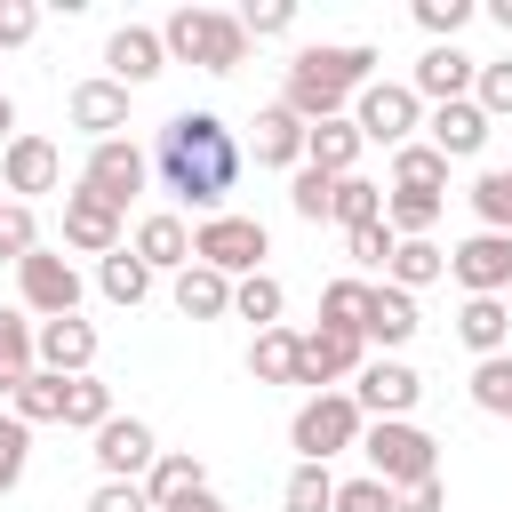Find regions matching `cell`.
I'll list each match as a JSON object with an SVG mask.
<instances>
[{"mask_svg": "<svg viewBox=\"0 0 512 512\" xmlns=\"http://www.w3.org/2000/svg\"><path fill=\"white\" fill-rule=\"evenodd\" d=\"M384 224H392L400 240H432V224H440V192H408V184H392V192H384Z\"/></svg>", "mask_w": 512, "mask_h": 512, "instance_id": "4dcf8cb0", "label": "cell"}, {"mask_svg": "<svg viewBox=\"0 0 512 512\" xmlns=\"http://www.w3.org/2000/svg\"><path fill=\"white\" fill-rule=\"evenodd\" d=\"M456 336H464L480 360H496V352L512 344V312H504V296H464V312H456Z\"/></svg>", "mask_w": 512, "mask_h": 512, "instance_id": "d4e9b609", "label": "cell"}, {"mask_svg": "<svg viewBox=\"0 0 512 512\" xmlns=\"http://www.w3.org/2000/svg\"><path fill=\"white\" fill-rule=\"evenodd\" d=\"M40 368V328L24 312H0V400H16V384Z\"/></svg>", "mask_w": 512, "mask_h": 512, "instance_id": "484cf974", "label": "cell"}, {"mask_svg": "<svg viewBox=\"0 0 512 512\" xmlns=\"http://www.w3.org/2000/svg\"><path fill=\"white\" fill-rule=\"evenodd\" d=\"M384 280L416 296V288L448 280V248H432V240H400V248H392V272H384Z\"/></svg>", "mask_w": 512, "mask_h": 512, "instance_id": "1f68e13d", "label": "cell"}, {"mask_svg": "<svg viewBox=\"0 0 512 512\" xmlns=\"http://www.w3.org/2000/svg\"><path fill=\"white\" fill-rule=\"evenodd\" d=\"M472 80H480V56H464V48H424L416 56V96H432V104H464L472 96Z\"/></svg>", "mask_w": 512, "mask_h": 512, "instance_id": "ac0fdd59", "label": "cell"}, {"mask_svg": "<svg viewBox=\"0 0 512 512\" xmlns=\"http://www.w3.org/2000/svg\"><path fill=\"white\" fill-rule=\"evenodd\" d=\"M448 272L464 296H504L512 288V232H472L448 248Z\"/></svg>", "mask_w": 512, "mask_h": 512, "instance_id": "8fae6325", "label": "cell"}, {"mask_svg": "<svg viewBox=\"0 0 512 512\" xmlns=\"http://www.w3.org/2000/svg\"><path fill=\"white\" fill-rule=\"evenodd\" d=\"M32 248H40V224H32L24 200H8V208H0V264H24Z\"/></svg>", "mask_w": 512, "mask_h": 512, "instance_id": "f6af8a7d", "label": "cell"}, {"mask_svg": "<svg viewBox=\"0 0 512 512\" xmlns=\"http://www.w3.org/2000/svg\"><path fill=\"white\" fill-rule=\"evenodd\" d=\"M24 464H32V424L24 416H0V496L24 488Z\"/></svg>", "mask_w": 512, "mask_h": 512, "instance_id": "b9f144b4", "label": "cell"}, {"mask_svg": "<svg viewBox=\"0 0 512 512\" xmlns=\"http://www.w3.org/2000/svg\"><path fill=\"white\" fill-rule=\"evenodd\" d=\"M232 312H240V320H256V328H280L288 288H280L272 272H248V280H232Z\"/></svg>", "mask_w": 512, "mask_h": 512, "instance_id": "e575fe53", "label": "cell"}, {"mask_svg": "<svg viewBox=\"0 0 512 512\" xmlns=\"http://www.w3.org/2000/svg\"><path fill=\"white\" fill-rule=\"evenodd\" d=\"M64 240H72L80 256H112V248H120V208L96 200L88 184H72V192H64Z\"/></svg>", "mask_w": 512, "mask_h": 512, "instance_id": "2e32d148", "label": "cell"}, {"mask_svg": "<svg viewBox=\"0 0 512 512\" xmlns=\"http://www.w3.org/2000/svg\"><path fill=\"white\" fill-rule=\"evenodd\" d=\"M240 32H248V40H280V32H296V0H248V8H240Z\"/></svg>", "mask_w": 512, "mask_h": 512, "instance_id": "bcb514c9", "label": "cell"}, {"mask_svg": "<svg viewBox=\"0 0 512 512\" xmlns=\"http://www.w3.org/2000/svg\"><path fill=\"white\" fill-rule=\"evenodd\" d=\"M392 184H408V192H440V184H448V160H440L432 144H400V152H392Z\"/></svg>", "mask_w": 512, "mask_h": 512, "instance_id": "60d3db41", "label": "cell"}, {"mask_svg": "<svg viewBox=\"0 0 512 512\" xmlns=\"http://www.w3.org/2000/svg\"><path fill=\"white\" fill-rule=\"evenodd\" d=\"M0 136L16 144V104H8V88H0Z\"/></svg>", "mask_w": 512, "mask_h": 512, "instance_id": "11a10c76", "label": "cell"}, {"mask_svg": "<svg viewBox=\"0 0 512 512\" xmlns=\"http://www.w3.org/2000/svg\"><path fill=\"white\" fill-rule=\"evenodd\" d=\"M352 160H360V128H352V120H320L312 144H304V168H320V176H352Z\"/></svg>", "mask_w": 512, "mask_h": 512, "instance_id": "f1b7e54d", "label": "cell"}, {"mask_svg": "<svg viewBox=\"0 0 512 512\" xmlns=\"http://www.w3.org/2000/svg\"><path fill=\"white\" fill-rule=\"evenodd\" d=\"M360 432H368V416H360L352 392H312L288 424V448H296V464H328V456L360 448Z\"/></svg>", "mask_w": 512, "mask_h": 512, "instance_id": "5b68a950", "label": "cell"}, {"mask_svg": "<svg viewBox=\"0 0 512 512\" xmlns=\"http://www.w3.org/2000/svg\"><path fill=\"white\" fill-rule=\"evenodd\" d=\"M240 136L216 120V112H168L160 120V136H152V176L184 200V208H200V224L208 216H224V200H232V184H240Z\"/></svg>", "mask_w": 512, "mask_h": 512, "instance_id": "6da1fadb", "label": "cell"}, {"mask_svg": "<svg viewBox=\"0 0 512 512\" xmlns=\"http://www.w3.org/2000/svg\"><path fill=\"white\" fill-rule=\"evenodd\" d=\"M360 416H376V424H392V416H408L416 400H424V376L408 368V360H368L360 368Z\"/></svg>", "mask_w": 512, "mask_h": 512, "instance_id": "4fadbf2b", "label": "cell"}, {"mask_svg": "<svg viewBox=\"0 0 512 512\" xmlns=\"http://www.w3.org/2000/svg\"><path fill=\"white\" fill-rule=\"evenodd\" d=\"M0 208H8V200H0Z\"/></svg>", "mask_w": 512, "mask_h": 512, "instance_id": "6f0895ef", "label": "cell"}, {"mask_svg": "<svg viewBox=\"0 0 512 512\" xmlns=\"http://www.w3.org/2000/svg\"><path fill=\"white\" fill-rule=\"evenodd\" d=\"M472 216H480V232H512V168H488V176H472Z\"/></svg>", "mask_w": 512, "mask_h": 512, "instance_id": "74e56055", "label": "cell"}, {"mask_svg": "<svg viewBox=\"0 0 512 512\" xmlns=\"http://www.w3.org/2000/svg\"><path fill=\"white\" fill-rule=\"evenodd\" d=\"M328 200H336V176H320V168H296V184H288V208H296L304 224H320V216H328Z\"/></svg>", "mask_w": 512, "mask_h": 512, "instance_id": "7dc6e473", "label": "cell"}, {"mask_svg": "<svg viewBox=\"0 0 512 512\" xmlns=\"http://www.w3.org/2000/svg\"><path fill=\"white\" fill-rule=\"evenodd\" d=\"M488 128H496V120H488L472 96H464V104H440V112H432V152H440V160H472V152L488 144Z\"/></svg>", "mask_w": 512, "mask_h": 512, "instance_id": "603a6c76", "label": "cell"}, {"mask_svg": "<svg viewBox=\"0 0 512 512\" xmlns=\"http://www.w3.org/2000/svg\"><path fill=\"white\" fill-rule=\"evenodd\" d=\"M296 328H256V344H248V376L256 384H296Z\"/></svg>", "mask_w": 512, "mask_h": 512, "instance_id": "f546056e", "label": "cell"}, {"mask_svg": "<svg viewBox=\"0 0 512 512\" xmlns=\"http://www.w3.org/2000/svg\"><path fill=\"white\" fill-rule=\"evenodd\" d=\"M416 24L432 32V48H456V32L472 24V0H416Z\"/></svg>", "mask_w": 512, "mask_h": 512, "instance_id": "7bdbcfd3", "label": "cell"}, {"mask_svg": "<svg viewBox=\"0 0 512 512\" xmlns=\"http://www.w3.org/2000/svg\"><path fill=\"white\" fill-rule=\"evenodd\" d=\"M368 296H376V280H328L320 288V328H368Z\"/></svg>", "mask_w": 512, "mask_h": 512, "instance_id": "d590c367", "label": "cell"}, {"mask_svg": "<svg viewBox=\"0 0 512 512\" xmlns=\"http://www.w3.org/2000/svg\"><path fill=\"white\" fill-rule=\"evenodd\" d=\"M176 312H184V320H224V312H232V280L208 272V264H184V272H176Z\"/></svg>", "mask_w": 512, "mask_h": 512, "instance_id": "4316f807", "label": "cell"}, {"mask_svg": "<svg viewBox=\"0 0 512 512\" xmlns=\"http://www.w3.org/2000/svg\"><path fill=\"white\" fill-rule=\"evenodd\" d=\"M96 288H104L112 304H144V296H152V264H144L136 248H112V256L96 264Z\"/></svg>", "mask_w": 512, "mask_h": 512, "instance_id": "d6a6232c", "label": "cell"}, {"mask_svg": "<svg viewBox=\"0 0 512 512\" xmlns=\"http://www.w3.org/2000/svg\"><path fill=\"white\" fill-rule=\"evenodd\" d=\"M256 168H304V144H312V120H296L288 104H264L256 112Z\"/></svg>", "mask_w": 512, "mask_h": 512, "instance_id": "d6986e66", "label": "cell"}, {"mask_svg": "<svg viewBox=\"0 0 512 512\" xmlns=\"http://www.w3.org/2000/svg\"><path fill=\"white\" fill-rule=\"evenodd\" d=\"M488 16H496V24H504V32H512V0H488Z\"/></svg>", "mask_w": 512, "mask_h": 512, "instance_id": "9f6ffc18", "label": "cell"}, {"mask_svg": "<svg viewBox=\"0 0 512 512\" xmlns=\"http://www.w3.org/2000/svg\"><path fill=\"white\" fill-rule=\"evenodd\" d=\"M64 400H72V376L32 368V376L16 384V400H8V416H24V424H64Z\"/></svg>", "mask_w": 512, "mask_h": 512, "instance_id": "83f0119b", "label": "cell"}, {"mask_svg": "<svg viewBox=\"0 0 512 512\" xmlns=\"http://www.w3.org/2000/svg\"><path fill=\"white\" fill-rule=\"evenodd\" d=\"M88 360H96V328H88L80 312L40 320V368H48V376H88Z\"/></svg>", "mask_w": 512, "mask_h": 512, "instance_id": "ffe728a7", "label": "cell"}, {"mask_svg": "<svg viewBox=\"0 0 512 512\" xmlns=\"http://www.w3.org/2000/svg\"><path fill=\"white\" fill-rule=\"evenodd\" d=\"M16 296H24V312H40V320H64V312H80V272H72V256H56V248H32V256L16 264Z\"/></svg>", "mask_w": 512, "mask_h": 512, "instance_id": "ba28073f", "label": "cell"}, {"mask_svg": "<svg viewBox=\"0 0 512 512\" xmlns=\"http://www.w3.org/2000/svg\"><path fill=\"white\" fill-rule=\"evenodd\" d=\"M360 456H368V472H376L392 496L416 488V480H440V440H432L424 424H408V416L368 424V432H360Z\"/></svg>", "mask_w": 512, "mask_h": 512, "instance_id": "277c9868", "label": "cell"}, {"mask_svg": "<svg viewBox=\"0 0 512 512\" xmlns=\"http://www.w3.org/2000/svg\"><path fill=\"white\" fill-rule=\"evenodd\" d=\"M376 80V48L368 40H320V48H296L288 80H280V104L296 120H344V104H360V88Z\"/></svg>", "mask_w": 512, "mask_h": 512, "instance_id": "7a4b0ae2", "label": "cell"}, {"mask_svg": "<svg viewBox=\"0 0 512 512\" xmlns=\"http://www.w3.org/2000/svg\"><path fill=\"white\" fill-rule=\"evenodd\" d=\"M88 512H152V496H144V480H96Z\"/></svg>", "mask_w": 512, "mask_h": 512, "instance_id": "f907efd6", "label": "cell"}, {"mask_svg": "<svg viewBox=\"0 0 512 512\" xmlns=\"http://www.w3.org/2000/svg\"><path fill=\"white\" fill-rule=\"evenodd\" d=\"M112 416H120V408H112V384H96V376H72V400H64V424L96 440V432H104Z\"/></svg>", "mask_w": 512, "mask_h": 512, "instance_id": "8d00e7d4", "label": "cell"}, {"mask_svg": "<svg viewBox=\"0 0 512 512\" xmlns=\"http://www.w3.org/2000/svg\"><path fill=\"white\" fill-rule=\"evenodd\" d=\"M200 488H208V464H200V456H184V448H160V464L144 472L152 512H168V504H184V496H200Z\"/></svg>", "mask_w": 512, "mask_h": 512, "instance_id": "cb8c5ba5", "label": "cell"}, {"mask_svg": "<svg viewBox=\"0 0 512 512\" xmlns=\"http://www.w3.org/2000/svg\"><path fill=\"white\" fill-rule=\"evenodd\" d=\"M472 408L512 424V352H496V360H480V368H472Z\"/></svg>", "mask_w": 512, "mask_h": 512, "instance_id": "ab89813d", "label": "cell"}, {"mask_svg": "<svg viewBox=\"0 0 512 512\" xmlns=\"http://www.w3.org/2000/svg\"><path fill=\"white\" fill-rule=\"evenodd\" d=\"M128 248H136L152 272H184V264H192V224H184L176 208H160V216H144V224H136V240H128Z\"/></svg>", "mask_w": 512, "mask_h": 512, "instance_id": "44dd1931", "label": "cell"}, {"mask_svg": "<svg viewBox=\"0 0 512 512\" xmlns=\"http://www.w3.org/2000/svg\"><path fill=\"white\" fill-rule=\"evenodd\" d=\"M416 328H424L416 296H408V288H392V280H376V296H368V328H360V336H368V344H384V352H400Z\"/></svg>", "mask_w": 512, "mask_h": 512, "instance_id": "7402d4cb", "label": "cell"}, {"mask_svg": "<svg viewBox=\"0 0 512 512\" xmlns=\"http://www.w3.org/2000/svg\"><path fill=\"white\" fill-rule=\"evenodd\" d=\"M344 248H352V264H360V272H392L400 232H392V224H360V232H344Z\"/></svg>", "mask_w": 512, "mask_h": 512, "instance_id": "ee69618b", "label": "cell"}, {"mask_svg": "<svg viewBox=\"0 0 512 512\" xmlns=\"http://www.w3.org/2000/svg\"><path fill=\"white\" fill-rule=\"evenodd\" d=\"M328 216H336L344 232H360V224H384V184H368V176H336V200H328Z\"/></svg>", "mask_w": 512, "mask_h": 512, "instance_id": "836d02e7", "label": "cell"}, {"mask_svg": "<svg viewBox=\"0 0 512 512\" xmlns=\"http://www.w3.org/2000/svg\"><path fill=\"white\" fill-rule=\"evenodd\" d=\"M264 256H272V232L256 224V216H208V224H192V264H208V272H224V280H248V272H264Z\"/></svg>", "mask_w": 512, "mask_h": 512, "instance_id": "8992f818", "label": "cell"}, {"mask_svg": "<svg viewBox=\"0 0 512 512\" xmlns=\"http://www.w3.org/2000/svg\"><path fill=\"white\" fill-rule=\"evenodd\" d=\"M336 512H392V488H384L376 472H360V480H336Z\"/></svg>", "mask_w": 512, "mask_h": 512, "instance_id": "681fc988", "label": "cell"}, {"mask_svg": "<svg viewBox=\"0 0 512 512\" xmlns=\"http://www.w3.org/2000/svg\"><path fill=\"white\" fill-rule=\"evenodd\" d=\"M440 504H448V488H440V480H416V488H400V496H392V512H440Z\"/></svg>", "mask_w": 512, "mask_h": 512, "instance_id": "f5cc1de1", "label": "cell"}, {"mask_svg": "<svg viewBox=\"0 0 512 512\" xmlns=\"http://www.w3.org/2000/svg\"><path fill=\"white\" fill-rule=\"evenodd\" d=\"M64 112H72V128L88 136V144H112L120 128H128V88L104 72V80H80L72 96H64Z\"/></svg>", "mask_w": 512, "mask_h": 512, "instance_id": "5bb4252c", "label": "cell"}, {"mask_svg": "<svg viewBox=\"0 0 512 512\" xmlns=\"http://www.w3.org/2000/svg\"><path fill=\"white\" fill-rule=\"evenodd\" d=\"M168 512H232V504H224V496H208V488H200V496H184V504H168Z\"/></svg>", "mask_w": 512, "mask_h": 512, "instance_id": "db71d44e", "label": "cell"}, {"mask_svg": "<svg viewBox=\"0 0 512 512\" xmlns=\"http://www.w3.org/2000/svg\"><path fill=\"white\" fill-rule=\"evenodd\" d=\"M416 120H424V96L416 88H400V80H368L360 88V104H352V128H360V144H408L416 136Z\"/></svg>", "mask_w": 512, "mask_h": 512, "instance_id": "52a82bcc", "label": "cell"}, {"mask_svg": "<svg viewBox=\"0 0 512 512\" xmlns=\"http://www.w3.org/2000/svg\"><path fill=\"white\" fill-rule=\"evenodd\" d=\"M160 48H168V64H200V72H240L248 64V32L224 8H176L160 24Z\"/></svg>", "mask_w": 512, "mask_h": 512, "instance_id": "3957f363", "label": "cell"}, {"mask_svg": "<svg viewBox=\"0 0 512 512\" xmlns=\"http://www.w3.org/2000/svg\"><path fill=\"white\" fill-rule=\"evenodd\" d=\"M368 368V336H352V328H304V344H296V384H344V376H360Z\"/></svg>", "mask_w": 512, "mask_h": 512, "instance_id": "9c48e42d", "label": "cell"}, {"mask_svg": "<svg viewBox=\"0 0 512 512\" xmlns=\"http://www.w3.org/2000/svg\"><path fill=\"white\" fill-rule=\"evenodd\" d=\"M280 512H336V480H328V464H296L288 488H280Z\"/></svg>", "mask_w": 512, "mask_h": 512, "instance_id": "f35d334b", "label": "cell"}, {"mask_svg": "<svg viewBox=\"0 0 512 512\" xmlns=\"http://www.w3.org/2000/svg\"><path fill=\"white\" fill-rule=\"evenodd\" d=\"M144 176H152V152H136L128 136H112V144H88V168H80V184H88L96 200L128 208V200L144 192Z\"/></svg>", "mask_w": 512, "mask_h": 512, "instance_id": "30bf717a", "label": "cell"}, {"mask_svg": "<svg viewBox=\"0 0 512 512\" xmlns=\"http://www.w3.org/2000/svg\"><path fill=\"white\" fill-rule=\"evenodd\" d=\"M40 32V8L32 0H0V48H24Z\"/></svg>", "mask_w": 512, "mask_h": 512, "instance_id": "816d5d0a", "label": "cell"}, {"mask_svg": "<svg viewBox=\"0 0 512 512\" xmlns=\"http://www.w3.org/2000/svg\"><path fill=\"white\" fill-rule=\"evenodd\" d=\"M104 64H112V80H120V88H144V80H160V72H168V48H160V32H152V24H120V32L104 40Z\"/></svg>", "mask_w": 512, "mask_h": 512, "instance_id": "e0dca14e", "label": "cell"}, {"mask_svg": "<svg viewBox=\"0 0 512 512\" xmlns=\"http://www.w3.org/2000/svg\"><path fill=\"white\" fill-rule=\"evenodd\" d=\"M472 104H480L488 120H512V64H480V80H472Z\"/></svg>", "mask_w": 512, "mask_h": 512, "instance_id": "c3c4849f", "label": "cell"}, {"mask_svg": "<svg viewBox=\"0 0 512 512\" xmlns=\"http://www.w3.org/2000/svg\"><path fill=\"white\" fill-rule=\"evenodd\" d=\"M88 456H96V472H104V480H144V472L160 464V440H152V424H144V416H112V424L96 432V448H88Z\"/></svg>", "mask_w": 512, "mask_h": 512, "instance_id": "7c38bea8", "label": "cell"}, {"mask_svg": "<svg viewBox=\"0 0 512 512\" xmlns=\"http://www.w3.org/2000/svg\"><path fill=\"white\" fill-rule=\"evenodd\" d=\"M56 176H64V152H56L48 136H16V144L0 152V192H16V200L56 192Z\"/></svg>", "mask_w": 512, "mask_h": 512, "instance_id": "9a60e30c", "label": "cell"}]
</instances>
